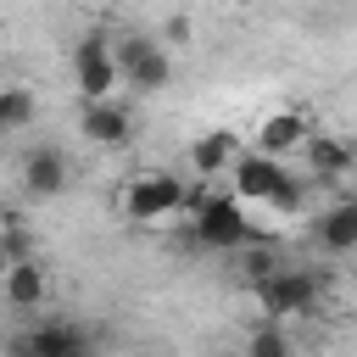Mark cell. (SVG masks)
<instances>
[{"instance_id":"1","label":"cell","mask_w":357,"mask_h":357,"mask_svg":"<svg viewBox=\"0 0 357 357\" xmlns=\"http://www.w3.org/2000/svg\"><path fill=\"white\" fill-rule=\"evenodd\" d=\"M229 178H234V195H240V201H262V206L279 212V218H290V212L307 206V178L284 173L279 156H268V151H257V145L234 156Z\"/></svg>"},{"instance_id":"2","label":"cell","mask_w":357,"mask_h":357,"mask_svg":"<svg viewBox=\"0 0 357 357\" xmlns=\"http://www.w3.org/2000/svg\"><path fill=\"white\" fill-rule=\"evenodd\" d=\"M190 229L206 251H240L245 240H268L251 218H245V201L240 195H206L195 212H190Z\"/></svg>"},{"instance_id":"3","label":"cell","mask_w":357,"mask_h":357,"mask_svg":"<svg viewBox=\"0 0 357 357\" xmlns=\"http://www.w3.org/2000/svg\"><path fill=\"white\" fill-rule=\"evenodd\" d=\"M184 201H190V190H184L178 173H134L128 190H123L128 223H162V218L184 212Z\"/></svg>"},{"instance_id":"4","label":"cell","mask_w":357,"mask_h":357,"mask_svg":"<svg viewBox=\"0 0 357 357\" xmlns=\"http://www.w3.org/2000/svg\"><path fill=\"white\" fill-rule=\"evenodd\" d=\"M312 301H318V273L312 268H273L268 279H257L262 318H296V312H312Z\"/></svg>"},{"instance_id":"5","label":"cell","mask_w":357,"mask_h":357,"mask_svg":"<svg viewBox=\"0 0 357 357\" xmlns=\"http://www.w3.org/2000/svg\"><path fill=\"white\" fill-rule=\"evenodd\" d=\"M73 78H78V95L84 100H112V89L123 84L117 73V45L106 33H84L78 50H73Z\"/></svg>"},{"instance_id":"6","label":"cell","mask_w":357,"mask_h":357,"mask_svg":"<svg viewBox=\"0 0 357 357\" xmlns=\"http://www.w3.org/2000/svg\"><path fill=\"white\" fill-rule=\"evenodd\" d=\"M117 73H123V84H128L134 95H156V89H167V78H173V56H167L156 39H145V33H128V39L117 45Z\"/></svg>"},{"instance_id":"7","label":"cell","mask_w":357,"mask_h":357,"mask_svg":"<svg viewBox=\"0 0 357 357\" xmlns=\"http://www.w3.org/2000/svg\"><path fill=\"white\" fill-rule=\"evenodd\" d=\"M0 296H6L17 312H33V307H45V296H50V273H45V262H39V257L0 262Z\"/></svg>"},{"instance_id":"8","label":"cell","mask_w":357,"mask_h":357,"mask_svg":"<svg viewBox=\"0 0 357 357\" xmlns=\"http://www.w3.org/2000/svg\"><path fill=\"white\" fill-rule=\"evenodd\" d=\"M11 357H95L89 351V340L73 329V324H33L28 335H17L11 340Z\"/></svg>"},{"instance_id":"9","label":"cell","mask_w":357,"mask_h":357,"mask_svg":"<svg viewBox=\"0 0 357 357\" xmlns=\"http://www.w3.org/2000/svg\"><path fill=\"white\" fill-rule=\"evenodd\" d=\"M78 134H84L89 145L117 151V145L134 139V117H128V106H117V100H84V112H78Z\"/></svg>"},{"instance_id":"10","label":"cell","mask_w":357,"mask_h":357,"mask_svg":"<svg viewBox=\"0 0 357 357\" xmlns=\"http://www.w3.org/2000/svg\"><path fill=\"white\" fill-rule=\"evenodd\" d=\"M22 190L33 201H50V195L67 190V156H61V145H33L22 156Z\"/></svg>"},{"instance_id":"11","label":"cell","mask_w":357,"mask_h":357,"mask_svg":"<svg viewBox=\"0 0 357 357\" xmlns=\"http://www.w3.org/2000/svg\"><path fill=\"white\" fill-rule=\"evenodd\" d=\"M307 134H312V123H307L296 106H279V112H268V117L257 123V151H268V156H290V151L307 145Z\"/></svg>"},{"instance_id":"12","label":"cell","mask_w":357,"mask_h":357,"mask_svg":"<svg viewBox=\"0 0 357 357\" xmlns=\"http://www.w3.org/2000/svg\"><path fill=\"white\" fill-rule=\"evenodd\" d=\"M312 240H318V251H329V257L357 251V201H335V206H324V212L312 218Z\"/></svg>"},{"instance_id":"13","label":"cell","mask_w":357,"mask_h":357,"mask_svg":"<svg viewBox=\"0 0 357 357\" xmlns=\"http://www.w3.org/2000/svg\"><path fill=\"white\" fill-rule=\"evenodd\" d=\"M234 156H240V134H229V128H212V134H201V139L190 145V167H195L201 178L229 173V167H234Z\"/></svg>"},{"instance_id":"14","label":"cell","mask_w":357,"mask_h":357,"mask_svg":"<svg viewBox=\"0 0 357 357\" xmlns=\"http://www.w3.org/2000/svg\"><path fill=\"white\" fill-rule=\"evenodd\" d=\"M307 167H312V178H340V173H351L357 167V151L346 145V139H335V134H307Z\"/></svg>"},{"instance_id":"15","label":"cell","mask_w":357,"mask_h":357,"mask_svg":"<svg viewBox=\"0 0 357 357\" xmlns=\"http://www.w3.org/2000/svg\"><path fill=\"white\" fill-rule=\"evenodd\" d=\"M245 357H296V346H290V335L279 329V318H262V324L251 329V340H245Z\"/></svg>"},{"instance_id":"16","label":"cell","mask_w":357,"mask_h":357,"mask_svg":"<svg viewBox=\"0 0 357 357\" xmlns=\"http://www.w3.org/2000/svg\"><path fill=\"white\" fill-rule=\"evenodd\" d=\"M33 112H39V106H33V95H28V89H17V84H6V89H0V123H6V134H11V128H28V123H33Z\"/></svg>"},{"instance_id":"17","label":"cell","mask_w":357,"mask_h":357,"mask_svg":"<svg viewBox=\"0 0 357 357\" xmlns=\"http://www.w3.org/2000/svg\"><path fill=\"white\" fill-rule=\"evenodd\" d=\"M162 39H167V45H184V39H190V22H184V17H167V22H162Z\"/></svg>"},{"instance_id":"18","label":"cell","mask_w":357,"mask_h":357,"mask_svg":"<svg viewBox=\"0 0 357 357\" xmlns=\"http://www.w3.org/2000/svg\"><path fill=\"white\" fill-rule=\"evenodd\" d=\"M95 6H117V0H95Z\"/></svg>"},{"instance_id":"19","label":"cell","mask_w":357,"mask_h":357,"mask_svg":"<svg viewBox=\"0 0 357 357\" xmlns=\"http://www.w3.org/2000/svg\"><path fill=\"white\" fill-rule=\"evenodd\" d=\"M0 139H6V123H0Z\"/></svg>"}]
</instances>
